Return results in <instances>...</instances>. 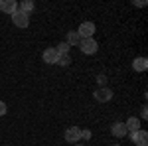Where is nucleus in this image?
<instances>
[{
	"instance_id": "f257e3e1",
	"label": "nucleus",
	"mask_w": 148,
	"mask_h": 146,
	"mask_svg": "<svg viewBox=\"0 0 148 146\" xmlns=\"http://www.w3.org/2000/svg\"><path fill=\"white\" fill-rule=\"evenodd\" d=\"M81 51L85 53V56H93V53H97V49H99V44L95 42V38H87V40H81Z\"/></svg>"
},
{
	"instance_id": "f03ea898",
	"label": "nucleus",
	"mask_w": 148,
	"mask_h": 146,
	"mask_svg": "<svg viewBox=\"0 0 148 146\" xmlns=\"http://www.w3.org/2000/svg\"><path fill=\"white\" fill-rule=\"evenodd\" d=\"M130 134V140L134 142L136 146H148V132L146 130H136V132H128Z\"/></svg>"
},
{
	"instance_id": "7ed1b4c3",
	"label": "nucleus",
	"mask_w": 148,
	"mask_h": 146,
	"mask_svg": "<svg viewBox=\"0 0 148 146\" xmlns=\"http://www.w3.org/2000/svg\"><path fill=\"white\" fill-rule=\"evenodd\" d=\"M12 22H14V26H18V28H28L30 16L24 14V12H20V10H16L14 14H12Z\"/></svg>"
},
{
	"instance_id": "20e7f679",
	"label": "nucleus",
	"mask_w": 148,
	"mask_h": 146,
	"mask_svg": "<svg viewBox=\"0 0 148 146\" xmlns=\"http://www.w3.org/2000/svg\"><path fill=\"white\" fill-rule=\"evenodd\" d=\"M77 34L81 36V40H87V38H93L95 36V24L93 22H83L77 30Z\"/></svg>"
},
{
	"instance_id": "39448f33",
	"label": "nucleus",
	"mask_w": 148,
	"mask_h": 146,
	"mask_svg": "<svg viewBox=\"0 0 148 146\" xmlns=\"http://www.w3.org/2000/svg\"><path fill=\"white\" fill-rule=\"evenodd\" d=\"M65 140L67 142H79L81 140V128L79 126H69L65 130Z\"/></svg>"
},
{
	"instance_id": "423d86ee",
	"label": "nucleus",
	"mask_w": 148,
	"mask_h": 146,
	"mask_svg": "<svg viewBox=\"0 0 148 146\" xmlns=\"http://www.w3.org/2000/svg\"><path fill=\"white\" fill-rule=\"evenodd\" d=\"M0 10L4 12V14H14V12L18 10V2L16 0H0Z\"/></svg>"
},
{
	"instance_id": "0eeeda50",
	"label": "nucleus",
	"mask_w": 148,
	"mask_h": 146,
	"mask_svg": "<svg viewBox=\"0 0 148 146\" xmlns=\"http://www.w3.org/2000/svg\"><path fill=\"white\" fill-rule=\"evenodd\" d=\"M111 134L116 136V138H123V136H126L128 132H126L125 123H113V124H111Z\"/></svg>"
},
{
	"instance_id": "6e6552de",
	"label": "nucleus",
	"mask_w": 148,
	"mask_h": 146,
	"mask_svg": "<svg viewBox=\"0 0 148 146\" xmlns=\"http://www.w3.org/2000/svg\"><path fill=\"white\" fill-rule=\"evenodd\" d=\"M95 99H97V101L99 103H107V101H111V99H113V91L111 89H97L95 91Z\"/></svg>"
},
{
	"instance_id": "1a4fd4ad",
	"label": "nucleus",
	"mask_w": 148,
	"mask_h": 146,
	"mask_svg": "<svg viewBox=\"0 0 148 146\" xmlns=\"http://www.w3.org/2000/svg\"><path fill=\"white\" fill-rule=\"evenodd\" d=\"M42 57H44V61L46 63H56L57 61V51H56V47H47V49H44V53H42Z\"/></svg>"
},
{
	"instance_id": "9d476101",
	"label": "nucleus",
	"mask_w": 148,
	"mask_h": 146,
	"mask_svg": "<svg viewBox=\"0 0 148 146\" xmlns=\"http://www.w3.org/2000/svg\"><path fill=\"white\" fill-rule=\"evenodd\" d=\"M125 126H126V132H136V130H140V121L136 117H130L125 123Z\"/></svg>"
},
{
	"instance_id": "9b49d317",
	"label": "nucleus",
	"mask_w": 148,
	"mask_h": 146,
	"mask_svg": "<svg viewBox=\"0 0 148 146\" xmlns=\"http://www.w3.org/2000/svg\"><path fill=\"white\" fill-rule=\"evenodd\" d=\"M34 8H36V4L32 2V0H22V2L18 4V10L24 12V14H28V16H30V12L34 10Z\"/></svg>"
},
{
	"instance_id": "f8f14e48",
	"label": "nucleus",
	"mask_w": 148,
	"mask_h": 146,
	"mask_svg": "<svg viewBox=\"0 0 148 146\" xmlns=\"http://www.w3.org/2000/svg\"><path fill=\"white\" fill-rule=\"evenodd\" d=\"M132 67L136 69V71H146L148 69V59L146 57H136V59L132 61Z\"/></svg>"
},
{
	"instance_id": "ddd939ff",
	"label": "nucleus",
	"mask_w": 148,
	"mask_h": 146,
	"mask_svg": "<svg viewBox=\"0 0 148 146\" xmlns=\"http://www.w3.org/2000/svg\"><path fill=\"white\" fill-rule=\"evenodd\" d=\"M65 42H67L69 45H79L81 44V36L77 34V30H75V32H73V30L67 32V40H65Z\"/></svg>"
},
{
	"instance_id": "4468645a",
	"label": "nucleus",
	"mask_w": 148,
	"mask_h": 146,
	"mask_svg": "<svg viewBox=\"0 0 148 146\" xmlns=\"http://www.w3.org/2000/svg\"><path fill=\"white\" fill-rule=\"evenodd\" d=\"M69 49H71V45H69L67 42H61V44H57V47H56L57 56H69Z\"/></svg>"
},
{
	"instance_id": "2eb2a0df",
	"label": "nucleus",
	"mask_w": 148,
	"mask_h": 146,
	"mask_svg": "<svg viewBox=\"0 0 148 146\" xmlns=\"http://www.w3.org/2000/svg\"><path fill=\"white\" fill-rule=\"evenodd\" d=\"M57 65H61V67H65V65H69L71 63V57L69 56H57Z\"/></svg>"
},
{
	"instance_id": "dca6fc26",
	"label": "nucleus",
	"mask_w": 148,
	"mask_h": 146,
	"mask_svg": "<svg viewBox=\"0 0 148 146\" xmlns=\"http://www.w3.org/2000/svg\"><path fill=\"white\" fill-rule=\"evenodd\" d=\"M91 130H81V138H85V140H89V138H91Z\"/></svg>"
},
{
	"instance_id": "f3484780",
	"label": "nucleus",
	"mask_w": 148,
	"mask_h": 146,
	"mask_svg": "<svg viewBox=\"0 0 148 146\" xmlns=\"http://www.w3.org/2000/svg\"><path fill=\"white\" fill-rule=\"evenodd\" d=\"M4 114H6V103L0 101V117H4Z\"/></svg>"
},
{
	"instance_id": "a211bd4d",
	"label": "nucleus",
	"mask_w": 148,
	"mask_h": 146,
	"mask_svg": "<svg viewBox=\"0 0 148 146\" xmlns=\"http://www.w3.org/2000/svg\"><path fill=\"white\" fill-rule=\"evenodd\" d=\"M140 114H142V119H146L148 112H146V107H142V111H140Z\"/></svg>"
},
{
	"instance_id": "6ab92c4d",
	"label": "nucleus",
	"mask_w": 148,
	"mask_h": 146,
	"mask_svg": "<svg viewBox=\"0 0 148 146\" xmlns=\"http://www.w3.org/2000/svg\"><path fill=\"white\" fill-rule=\"evenodd\" d=\"M75 146H85V144H75Z\"/></svg>"
},
{
	"instance_id": "aec40b11",
	"label": "nucleus",
	"mask_w": 148,
	"mask_h": 146,
	"mask_svg": "<svg viewBox=\"0 0 148 146\" xmlns=\"http://www.w3.org/2000/svg\"><path fill=\"white\" fill-rule=\"evenodd\" d=\"M113 146H121V144H113Z\"/></svg>"
}]
</instances>
